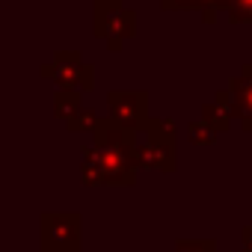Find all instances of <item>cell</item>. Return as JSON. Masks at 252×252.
<instances>
[{"label": "cell", "mask_w": 252, "mask_h": 252, "mask_svg": "<svg viewBox=\"0 0 252 252\" xmlns=\"http://www.w3.org/2000/svg\"><path fill=\"white\" fill-rule=\"evenodd\" d=\"M98 9H101V12H98L95 27L101 30V36H107L113 45H116L119 36H131V30H134V18H131L128 9H119L116 0H98Z\"/></svg>", "instance_id": "obj_5"}, {"label": "cell", "mask_w": 252, "mask_h": 252, "mask_svg": "<svg viewBox=\"0 0 252 252\" xmlns=\"http://www.w3.org/2000/svg\"><path fill=\"white\" fill-rule=\"evenodd\" d=\"M214 125H208V122H199V125H193V128H190V137L196 140V143H211L214 140Z\"/></svg>", "instance_id": "obj_11"}, {"label": "cell", "mask_w": 252, "mask_h": 252, "mask_svg": "<svg viewBox=\"0 0 252 252\" xmlns=\"http://www.w3.org/2000/svg\"><path fill=\"white\" fill-rule=\"evenodd\" d=\"M172 137L163 131V122H149L146 143L134 149L137 160L143 166H158V169H172Z\"/></svg>", "instance_id": "obj_3"}, {"label": "cell", "mask_w": 252, "mask_h": 252, "mask_svg": "<svg viewBox=\"0 0 252 252\" xmlns=\"http://www.w3.org/2000/svg\"><path fill=\"white\" fill-rule=\"evenodd\" d=\"M231 95H234V113L243 119L246 128H252V65L243 71L240 80H234Z\"/></svg>", "instance_id": "obj_7"}, {"label": "cell", "mask_w": 252, "mask_h": 252, "mask_svg": "<svg viewBox=\"0 0 252 252\" xmlns=\"http://www.w3.org/2000/svg\"><path fill=\"white\" fill-rule=\"evenodd\" d=\"M231 116H237V113H234V107H228V92H222L217 104L205 107V122H208V125H214L217 131H222V128H225V125L231 122Z\"/></svg>", "instance_id": "obj_8"}, {"label": "cell", "mask_w": 252, "mask_h": 252, "mask_svg": "<svg viewBox=\"0 0 252 252\" xmlns=\"http://www.w3.org/2000/svg\"><path fill=\"white\" fill-rule=\"evenodd\" d=\"M110 104H113V119L125 131H134L146 122V95L140 92H113Z\"/></svg>", "instance_id": "obj_4"}, {"label": "cell", "mask_w": 252, "mask_h": 252, "mask_svg": "<svg viewBox=\"0 0 252 252\" xmlns=\"http://www.w3.org/2000/svg\"><path fill=\"white\" fill-rule=\"evenodd\" d=\"M42 246L48 252H77V246H80V217L77 214H48V217H42Z\"/></svg>", "instance_id": "obj_2"}, {"label": "cell", "mask_w": 252, "mask_h": 252, "mask_svg": "<svg viewBox=\"0 0 252 252\" xmlns=\"http://www.w3.org/2000/svg\"><path fill=\"white\" fill-rule=\"evenodd\" d=\"M45 74L60 80L65 89H71L74 83H80V89H86L92 80V71L80 63V54H57L54 65H45Z\"/></svg>", "instance_id": "obj_6"}, {"label": "cell", "mask_w": 252, "mask_h": 252, "mask_svg": "<svg viewBox=\"0 0 252 252\" xmlns=\"http://www.w3.org/2000/svg\"><path fill=\"white\" fill-rule=\"evenodd\" d=\"M68 128H71V131H86V128H101V122H98L92 113H86V110H77V113L68 119Z\"/></svg>", "instance_id": "obj_9"}, {"label": "cell", "mask_w": 252, "mask_h": 252, "mask_svg": "<svg viewBox=\"0 0 252 252\" xmlns=\"http://www.w3.org/2000/svg\"><path fill=\"white\" fill-rule=\"evenodd\" d=\"M134 149L119 146V143H104L98 149L86 152L83 160V175L86 181H98V184H116V181H131V158Z\"/></svg>", "instance_id": "obj_1"}, {"label": "cell", "mask_w": 252, "mask_h": 252, "mask_svg": "<svg viewBox=\"0 0 252 252\" xmlns=\"http://www.w3.org/2000/svg\"><path fill=\"white\" fill-rule=\"evenodd\" d=\"M175 252H214V243L202 240V243H178Z\"/></svg>", "instance_id": "obj_12"}, {"label": "cell", "mask_w": 252, "mask_h": 252, "mask_svg": "<svg viewBox=\"0 0 252 252\" xmlns=\"http://www.w3.org/2000/svg\"><path fill=\"white\" fill-rule=\"evenodd\" d=\"M234 21H252V0H228V6Z\"/></svg>", "instance_id": "obj_10"}, {"label": "cell", "mask_w": 252, "mask_h": 252, "mask_svg": "<svg viewBox=\"0 0 252 252\" xmlns=\"http://www.w3.org/2000/svg\"><path fill=\"white\" fill-rule=\"evenodd\" d=\"M166 9H184V6H199L202 9V0H163Z\"/></svg>", "instance_id": "obj_13"}]
</instances>
